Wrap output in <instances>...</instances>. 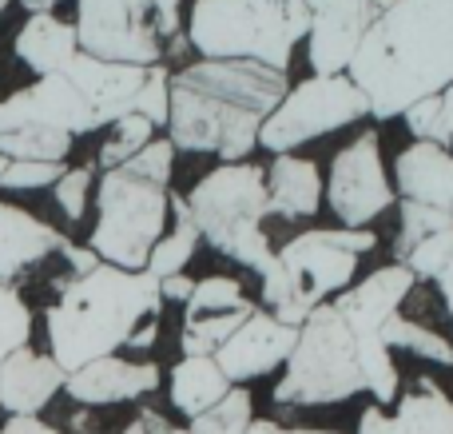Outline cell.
Here are the masks:
<instances>
[{
  "instance_id": "1",
  "label": "cell",
  "mask_w": 453,
  "mask_h": 434,
  "mask_svg": "<svg viewBox=\"0 0 453 434\" xmlns=\"http://www.w3.org/2000/svg\"><path fill=\"white\" fill-rule=\"evenodd\" d=\"M414 283L418 279L402 263H386L311 311L271 387V403L282 411H314L366 391L374 407H394L398 367L382 343V327L410 299Z\"/></svg>"
},
{
  "instance_id": "2",
  "label": "cell",
  "mask_w": 453,
  "mask_h": 434,
  "mask_svg": "<svg viewBox=\"0 0 453 434\" xmlns=\"http://www.w3.org/2000/svg\"><path fill=\"white\" fill-rule=\"evenodd\" d=\"M346 80L374 120L441 96L453 84V0H390L358 40Z\"/></svg>"
},
{
  "instance_id": "3",
  "label": "cell",
  "mask_w": 453,
  "mask_h": 434,
  "mask_svg": "<svg viewBox=\"0 0 453 434\" xmlns=\"http://www.w3.org/2000/svg\"><path fill=\"white\" fill-rule=\"evenodd\" d=\"M290 76L250 60H196L172 72L167 143L191 156L242 164L258 148V128L287 96Z\"/></svg>"
},
{
  "instance_id": "4",
  "label": "cell",
  "mask_w": 453,
  "mask_h": 434,
  "mask_svg": "<svg viewBox=\"0 0 453 434\" xmlns=\"http://www.w3.org/2000/svg\"><path fill=\"white\" fill-rule=\"evenodd\" d=\"M159 279L148 271H119L96 263L84 275H64L44 307L48 355L64 375L119 355L151 351L159 339Z\"/></svg>"
},
{
  "instance_id": "5",
  "label": "cell",
  "mask_w": 453,
  "mask_h": 434,
  "mask_svg": "<svg viewBox=\"0 0 453 434\" xmlns=\"http://www.w3.org/2000/svg\"><path fill=\"white\" fill-rule=\"evenodd\" d=\"M175 148L151 140L140 156L111 167L96 183V223L88 252L119 271H143L151 247L167 231V199H172Z\"/></svg>"
},
{
  "instance_id": "6",
  "label": "cell",
  "mask_w": 453,
  "mask_h": 434,
  "mask_svg": "<svg viewBox=\"0 0 453 434\" xmlns=\"http://www.w3.org/2000/svg\"><path fill=\"white\" fill-rule=\"evenodd\" d=\"M378 247L370 228H311L274 252L263 275V311L287 327H303L311 311L342 295L358 275L362 255Z\"/></svg>"
},
{
  "instance_id": "7",
  "label": "cell",
  "mask_w": 453,
  "mask_h": 434,
  "mask_svg": "<svg viewBox=\"0 0 453 434\" xmlns=\"http://www.w3.org/2000/svg\"><path fill=\"white\" fill-rule=\"evenodd\" d=\"M306 32L303 0H196L188 12V44L199 60H250L287 72Z\"/></svg>"
},
{
  "instance_id": "8",
  "label": "cell",
  "mask_w": 453,
  "mask_h": 434,
  "mask_svg": "<svg viewBox=\"0 0 453 434\" xmlns=\"http://www.w3.org/2000/svg\"><path fill=\"white\" fill-rule=\"evenodd\" d=\"M188 212L199 231V244L219 252L226 263L255 271L258 279L274 267L266 239V183L258 164H219L188 191Z\"/></svg>"
},
{
  "instance_id": "9",
  "label": "cell",
  "mask_w": 453,
  "mask_h": 434,
  "mask_svg": "<svg viewBox=\"0 0 453 434\" xmlns=\"http://www.w3.org/2000/svg\"><path fill=\"white\" fill-rule=\"evenodd\" d=\"M362 116H366V100L346 80V72L342 76H306L303 84L287 88L279 108L258 128V148H266L271 156H287L303 143L358 124Z\"/></svg>"
},
{
  "instance_id": "10",
  "label": "cell",
  "mask_w": 453,
  "mask_h": 434,
  "mask_svg": "<svg viewBox=\"0 0 453 434\" xmlns=\"http://www.w3.org/2000/svg\"><path fill=\"white\" fill-rule=\"evenodd\" d=\"M72 28L84 56L132 68L164 64L167 48L156 32V0H76Z\"/></svg>"
},
{
  "instance_id": "11",
  "label": "cell",
  "mask_w": 453,
  "mask_h": 434,
  "mask_svg": "<svg viewBox=\"0 0 453 434\" xmlns=\"http://www.w3.org/2000/svg\"><path fill=\"white\" fill-rule=\"evenodd\" d=\"M322 196H326L330 212H334V220L342 228H370L382 212H390L394 188L390 175H386L378 132H358L346 148L334 151Z\"/></svg>"
},
{
  "instance_id": "12",
  "label": "cell",
  "mask_w": 453,
  "mask_h": 434,
  "mask_svg": "<svg viewBox=\"0 0 453 434\" xmlns=\"http://www.w3.org/2000/svg\"><path fill=\"white\" fill-rule=\"evenodd\" d=\"M311 16L306 32V60L314 76H342L358 40L386 12L390 0H303Z\"/></svg>"
},
{
  "instance_id": "13",
  "label": "cell",
  "mask_w": 453,
  "mask_h": 434,
  "mask_svg": "<svg viewBox=\"0 0 453 434\" xmlns=\"http://www.w3.org/2000/svg\"><path fill=\"white\" fill-rule=\"evenodd\" d=\"M255 307L258 303L247 299L239 279H226V275L196 279V291L183 303L180 351L183 355H215L247 323Z\"/></svg>"
},
{
  "instance_id": "14",
  "label": "cell",
  "mask_w": 453,
  "mask_h": 434,
  "mask_svg": "<svg viewBox=\"0 0 453 434\" xmlns=\"http://www.w3.org/2000/svg\"><path fill=\"white\" fill-rule=\"evenodd\" d=\"M295 343H298V327L279 323V319L266 315L263 307H255L247 323H242L211 359L231 387H247V383L282 371V363L290 359Z\"/></svg>"
},
{
  "instance_id": "15",
  "label": "cell",
  "mask_w": 453,
  "mask_h": 434,
  "mask_svg": "<svg viewBox=\"0 0 453 434\" xmlns=\"http://www.w3.org/2000/svg\"><path fill=\"white\" fill-rule=\"evenodd\" d=\"M159 383H164V371L156 359L108 355L64 375V395L80 407H124L159 391Z\"/></svg>"
},
{
  "instance_id": "16",
  "label": "cell",
  "mask_w": 453,
  "mask_h": 434,
  "mask_svg": "<svg viewBox=\"0 0 453 434\" xmlns=\"http://www.w3.org/2000/svg\"><path fill=\"white\" fill-rule=\"evenodd\" d=\"M394 204L422 215H438L453 228V151L438 143H410L394 159Z\"/></svg>"
},
{
  "instance_id": "17",
  "label": "cell",
  "mask_w": 453,
  "mask_h": 434,
  "mask_svg": "<svg viewBox=\"0 0 453 434\" xmlns=\"http://www.w3.org/2000/svg\"><path fill=\"white\" fill-rule=\"evenodd\" d=\"M358 434H453V399L438 379H414L398 391L394 407H366Z\"/></svg>"
},
{
  "instance_id": "18",
  "label": "cell",
  "mask_w": 453,
  "mask_h": 434,
  "mask_svg": "<svg viewBox=\"0 0 453 434\" xmlns=\"http://www.w3.org/2000/svg\"><path fill=\"white\" fill-rule=\"evenodd\" d=\"M143 72L148 68H132V64H108L96 56L76 52L64 68V76L72 80V88L80 92V100L88 104V112L96 116V124L111 128L116 120L132 116L135 112V96L143 88Z\"/></svg>"
},
{
  "instance_id": "19",
  "label": "cell",
  "mask_w": 453,
  "mask_h": 434,
  "mask_svg": "<svg viewBox=\"0 0 453 434\" xmlns=\"http://www.w3.org/2000/svg\"><path fill=\"white\" fill-rule=\"evenodd\" d=\"M64 244H68V236L60 228H52L40 215L0 199V283L16 287L40 263L56 260L64 252Z\"/></svg>"
},
{
  "instance_id": "20",
  "label": "cell",
  "mask_w": 453,
  "mask_h": 434,
  "mask_svg": "<svg viewBox=\"0 0 453 434\" xmlns=\"http://www.w3.org/2000/svg\"><path fill=\"white\" fill-rule=\"evenodd\" d=\"M64 391V371L48 351L24 347L0 363V415L4 419H36Z\"/></svg>"
},
{
  "instance_id": "21",
  "label": "cell",
  "mask_w": 453,
  "mask_h": 434,
  "mask_svg": "<svg viewBox=\"0 0 453 434\" xmlns=\"http://www.w3.org/2000/svg\"><path fill=\"white\" fill-rule=\"evenodd\" d=\"M266 183V215L279 220H311L322 207V172L306 156H274L263 172Z\"/></svg>"
},
{
  "instance_id": "22",
  "label": "cell",
  "mask_w": 453,
  "mask_h": 434,
  "mask_svg": "<svg viewBox=\"0 0 453 434\" xmlns=\"http://www.w3.org/2000/svg\"><path fill=\"white\" fill-rule=\"evenodd\" d=\"M12 52H16V60H20L24 68L36 72V80L52 76V72L68 68V60L80 52L76 28H72V20H60L56 12H36V16H28V20L16 28Z\"/></svg>"
},
{
  "instance_id": "23",
  "label": "cell",
  "mask_w": 453,
  "mask_h": 434,
  "mask_svg": "<svg viewBox=\"0 0 453 434\" xmlns=\"http://www.w3.org/2000/svg\"><path fill=\"white\" fill-rule=\"evenodd\" d=\"M231 391V383L223 379V371L215 367L211 355H183L180 363L167 371V399H172L175 415L196 419L207 407H215Z\"/></svg>"
},
{
  "instance_id": "24",
  "label": "cell",
  "mask_w": 453,
  "mask_h": 434,
  "mask_svg": "<svg viewBox=\"0 0 453 434\" xmlns=\"http://www.w3.org/2000/svg\"><path fill=\"white\" fill-rule=\"evenodd\" d=\"M196 252H199V231H196V223H191L188 199L172 196V199H167V231L159 236V244L151 247L143 271H148L151 279L183 275V271H188V263L196 260Z\"/></svg>"
},
{
  "instance_id": "25",
  "label": "cell",
  "mask_w": 453,
  "mask_h": 434,
  "mask_svg": "<svg viewBox=\"0 0 453 434\" xmlns=\"http://www.w3.org/2000/svg\"><path fill=\"white\" fill-rule=\"evenodd\" d=\"M72 136L40 124H12L0 132V156L8 164H64L72 156Z\"/></svg>"
},
{
  "instance_id": "26",
  "label": "cell",
  "mask_w": 453,
  "mask_h": 434,
  "mask_svg": "<svg viewBox=\"0 0 453 434\" xmlns=\"http://www.w3.org/2000/svg\"><path fill=\"white\" fill-rule=\"evenodd\" d=\"M382 343H386V351H402V355L426 359V363H434V367H453V343L446 335L426 323H414V319H406L402 311H394V315L386 319Z\"/></svg>"
},
{
  "instance_id": "27",
  "label": "cell",
  "mask_w": 453,
  "mask_h": 434,
  "mask_svg": "<svg viewBox=\"0 0 453 434\" xmlns=\"http://www.w3.org/2000/svg\"><path fill=\"white\" fill-rule=\"evenodd\" d=\"M255 422V399L247 387H231L215 407L188 422V434H247Z\"/></svg>"
},
{
  "instance_id": "28",
  "label": "cell",
  "mask_w": 453,
  "mask_h": 434,
  "mask_svg": "<svg viewBox=\"0 0 453 434\" xmlns=\"http://www.w3.org/2000/svg\"><path fill=\"white\" fill-rule=\"evenodd\" d=\"M151 140H156V128L132 112V116L116 120V124L108 128V140H104L100 151H96V167H100V172H111V167L127 164L132 156H140Z\"/></svg>"
},
{
  "instance_id": "29",
  "label": "cell",
  "mask_w": 453,
  "mask_h": 434,
  "mask_svg": "<svg viewBox=\"0 0 453 434\" xmlns=\"http://www.w3.org/2000/svg\"><path fill=\"white\" fill-rule=\"evenodd\" d=\"M24 347H32V307L20 287L0 283V363Z\"/></svg>"
},
{
  "instance_id": "30",
  "label": "cell",
  "mask_w": 453,
  "mask_h": 434,
  "mask_svg": "<svg viewBox=\"0 0 453 434\" xmlns=\"http://www.w3.org/2000/svg\"><path fill=\"white\" fill-rule=\"evenodd\" d=\"M52 199L60 207V215L68 223H80L88 215V204H92V191H96V167L92 164H80V167H64V175L52 183Z\"/></svg>"
},
{
  "instance_id": "31",
  "label": "cell",
  "mask_w": 453,
  "mask_h": 434,
  "mask_svg": "<svg viewBox=\"0 0 453 434\" xmlns=\"http://www.w3.org/2000/svg\"><path fill=\"white\" fill-rule=\"evenodd\" d=\"M449 255H453V228H449V231H434V236L418 239V244L410 247V252L402 255L398 263H402V267H406L414 279H434V283H438V275L446 271Z\"/></svg>"
},
{
  "instance_id": "32",
  "label": "cell",
  "mask_w": 453,
  "mask_h": 434,
  "mask_svg": "<svg viewBox=\"0 0 453 434\" xmlns=\"http://www.w3.org/2000/svg\"><path fill=\"white\" fill-rule=\"evenodd\" d=\"M167 88H172V68L167 64H151L143 72V88L135 96V116H143L151 128H167Z\"/></svg>"
},
{
  "instance_id": "33",
  "label": "cell",
  "mask_w": 453,
  "mask_h": 434,
  "mask_svg": "<svg viewBox=\"0 0 453 434\" xmlns=\"http://www.w3.org/2000/svg\"><path fill=\"white\" fill-rule=\"evenodd\" d=\"M68 164H8L0 172V191H44L64 175Z\"/></svg>"
},
{
  "instance_id": "34",
  "label": "cell",
  "mask_w": 453,
  "mask_h": 434,
  "mask_svg": "<svg viewBox=\"0 0 453 434\" xmlns=\"http://www.w3.org/2000/svg\"><path fill=\"white\" fill-rule=\"evenodd\" d=\"M414 143H438V128H441V96H430V100L414 104L410 112H402Z\"/></svg>"
},
{
  "instance_id": "35",
  "label": "cell",
  "mask_w": 453,
  "mask_h": 434,
  "mask_svg": "<svg viewBox=\"0 0 453 434\" xmlns=\"http://www.w3.org/2000/svg\"><path fill=\"white\" fill-rule=\"evenodd\" d=\"M119 434H188V427H175V422L167 419L164 411H156V407H140Z\"/></svg>"
},
{
  "instance_id": "36",
  "label": "cell",
  "mask_w": 453,
  "mask_h": 434,
  "mask_svg": "<svg viewBox=\"0 0 453 434\" xmlns=\"http://www.w3.org/2000/svg\"><path fill=\"white\" fill-rule=\"evenodd\" d=\"M191 291H196V279L183 271V275H172V279H159V299L164 303H188L191 299Z\"/></svg>"
},
{
  "instance_id": "37",
  "label": "cell",
  "mask_w": 453,
  "mask_h": 434,
  "mask_svg": "<svg viewBox=\"0 0 453 434\" xmlns=\"http://www.w3.org/2000/svg\"><path fill=\"white\" fill-rule=\"evenodd\" d=\"M247 434H342V430H326V427H287L279 419H255L247 427Z\"/></svg>"
},
{
  "instance_id": "38",
  "label": "cell",
  "mask_w": 453,
  "mask_h": 434,
  "mask_svg": "<svg viewBox=\"0 0 453 434\" xmlns=\"http://www.w3.org/2000/svg\"><path fill=\"white\" fill-rule=\"evenodd\" d=\"M0 434H64V430L36 415V419H4L0 422Z\"/></svg>"
},
{
  "instance_id": "39",
  "label": "cell",
  "mask_w": 453,
  "mask_h": 434,
  "mask_svg": "<svg viewBox=\"0 0 453 434\" xmlns=\"http://www.w3.org/2000/svg\"><path fill=\"white\" fill-rule=\"evenodd\" d=\"M438 148L453 151V84L441 92V128H438Z\"/></svg>"
},
{
  "instance_id": "40",
  "label": "cell",
  "mask_w": 453,
  "mask_h": 434,
  "mask_svg": "<svg viewBox=\"0 0 453 434\" xmlns=\"http://www.w3.org/2000/svg\"><path fill=\"white\" fill-rule=\"evenodd\" d=\"M438 291H441V303H446V311H449V319H453V255H449L446 271L438 275Z\"/></svg>"
},
{
  "instance_id": "41",
  "label": "cell",
  "mask_w": 453,
  "mask_h": 434,
  "mask_svg": "<svg viewBox=\"0 0 453 434\" xmlns=\"http://www.w3.org/2000/svg\"><path fill=\"white\" fill-rule=\"evenodd\" d=\"M16 4L28 16H36V12H56V4H64V0H16Z\"/></svg>"
},
{
  "instance_id": "42",
  "label": "cell",
  "mask_w": 453,
  "mask_h": 434,
  "mask_svg": "<svg viewBox=\"0 0 453 434\" xmlns=\"http://www.w3.org/2000/svg\"><path fill=\"white\" fill-rule=\"evenodd\" d=\"M8 128V116H4V96H0V132Z\"/></svg>"
},
{
  "instance_id": "43",
  "label": "cell",
  "mask_w": 453,
  "mask_h": 434,
  "mask_svg": "<svg viewBox=\"0 0 453 434\" xmlns=\"http://www.w3.org/2000/svg\"><path fill=\"white\" fill-rule=\"evenodd\" d=\"M12 4H16V0H0V16H4L8 8H12Z\"/></svg>"
}]
</instances>
